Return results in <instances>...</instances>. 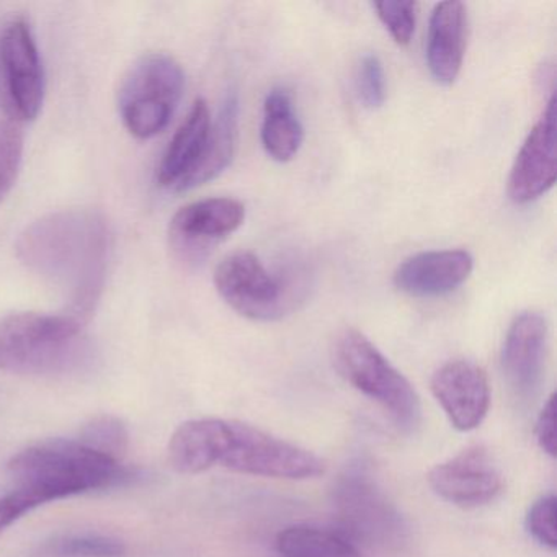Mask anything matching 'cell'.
I'll return each mask as SVG.
<instances>
[{"label": "cell", "mask_w": 557, "mask_h": 557, "mask_svg": "<svg viewBox=\"0 0 557 557\" xmlns=\"http://www.w3.org/2000/svg\"><path fill=\"white\" fill-rule=\"evenodd\" d=\"M109 240V226L99 211H58L25 230L17 256L63 293L66 314L86 324L106 285Z\"/></svg>", "instance_id": "obj_1"}, {"label": "cell", "mask_w": 557, "mask_h": 557, "mask_svg": "<svg viewBox=\"0 0 557 557\" xmlns=\"http://www.w3.org/2000/svg\"><path fill=\"white\" fill-rule=\"evenodd\" d=\"M9 474L14 479V488L30 495L38 507L86 492L132 484L139 478L136 469L66 438L47 440L17 453L9 461Z\"/></svg>", "instance_id": "obj_2"}, {"label": "cell", "mask_w": 557, "mask_h": 557, "mask_svg": "<svg viewBox=\"0 0 557 557\" xmlns=\"http://www.w3.org/2000/svg\"><path fill=\"white\" fill-rule=\"evenodd\" d=\"M96 360L84 322L70 314L17 312L0 319V371L66 376Z\"/></svg>", "instance_id": "obj_3"}, {"label": "cell", "mask_w": 557, "mask_h": 557, "mask_svg": "<svg viewBox=\"0 0 557 557\" xmlns=\"http://www.w3.org/2000/svg\"><path fill=\"white\" fill-rule=\"evenodd\" d=\"M335 370L358 393L376 403L404 435L422 426V403L416 387L357 329L347 327L332 344Z\"/></svg>", "instance_id": "obj_4"}, {"label": "cell", "mask_w": 557, "mask_h": 557, "mask_svg": "<svg viewBox=\"0 0 557 557\" xmlns=\"http://www.w3.org/2000/svg\"><path fill=\"white\" fill-rule=\"evenodd\" d=\"M331 504L337 530L355 544L393 554L409 547V521L361 462L335 479Z\"/></svg>", "instance_id": "obj_5"}, {"label": "cell", "mask_w": 557, "mask_h": 557, "mask_svg": "<svg viewBox=\"0 0 557 557\" xmlns=\"http://www.w3.org/2000/svg\"><path fill=\"white\" fill-rule=\"evenodd\" d=\"M185 74L168 54L143 57L129 70L120 90V113L126 129L138 139L164 132L184 94Z\"/></svg>", "instance_id": "obj_6"}, {"label": "cell", "mask_w": 557, "mask_h": 557, "mask_svg": "<svg viewBox=\"0 0 557 557\" xmlns=\"http://www.w3.org/2000/svg\"><path fill=\"white\" fill-rule=\"evenodd\" d=\"M221 298L244 318L273 322L295 311L299 288L288 276L273 275L252 252L240 250L221 260L214 272Z\"/></svg>", "instance_id": "obj_7"}, {"label": "cell", "mask_w": 557, "mask_h": 557, "mask_svg": "<svg viewBox=\"0 0 557 557\" xmlns=\"http://www.w3.org/2000/svg\"><path fill=\"white\" fill-rule=\"evenodd\" d=\"M220 466L239 474L288 481L314 479L325 472L324 459L309 449L237 420H230Z\"/></svg>", "instance_id": "obj_8"}, {"label": "cell", "mask_w": 557, "mask_h": 557, "mask_svg": "<svg viewBox=\"0 0 557 557\" xmlns=\"http://www.w3.org/2000/svg\"><path fill=\"white\" fill-rule=\"evenodd\" d=\"M0 96L17 123L34 122L44 107V64L24 18L9 22L0 34Z\"/></svg>", "instance_id": "obj_9"}, {"label": "cell", "mask_w": 557, "mask_h": 557, "mask_svg": "<svg viewBox=\"0 0 557 557\" xmlns=\"http://www.w3.org/2000/svg\"><path fill=\"white\" fill-rule=\"evenodd\" d=\"M426 481L442 500L461 508L492 504L504 492L505 485L494 456L481 445L469 446L433 466Z\"/></svg>", "instance_id": "obj_10"}, {"label": "cell", "mask_w": 557, "mask_h": 557, "mask_svg": "<svg viewBox=\"0 0 557 557\" xmlns=\"http://www.w3.org/2000/svg\"><path fill=\"white\" fill-rule=\"evenodd\" d=\"M547 322L540 312L527 311L511 321L500 354L502 373L511 396L528 406L543 386L546 368Z\"/></svg>", "instance_id": "obj_11"}, {"label": "cell", "mask_w": 557, "mask_h": 557, "mask_svg": "<svg viewBox=\"0 0 557 557\" xmlns=\"http://www.w3.org/2000/svg\"><path fill=\"white\" fill-rule=\"evenodd\" d=\"M556 97L553 96L536 125L528 133L511 165L507 191L513 203H531L556 184Z\"/></svg>", "instance_id": "obj_12"}, {"label": "cell", "mask_w": 557, "mask_h": 557, "mask_svg": "<svg viewBox=\"0 0 557 557\" xmlns=\"http://www.w3.org/2000/svg\"><path fill=\"white\" fill-rule=\"evenodd\" d=\"M430 389L458 432L478 429L491 409L487 373L471 360L442 364L430 380Z\"/></svg>", "instance_id": "obj_13"}, {"label": "cell", "mask_w": 557, "mask_h": 557, "mask_svg": "<svg viewBox=\"0 0 557 557\" xmlns=\"http://www.w3.org/2000/svg\"><path fill=\"white\" fill-rule=\"evenodd\" d=\"M246 208L234 198H207L181 208L171 221V243L185 260H197L210 247L236 233Z\"/></svg>", "instance_id": "obj_14"}, {"label": "cell", "mask_w": 557, "mask_h": 557, "mask_svg": "<svg viewBox=\"0 0 557 557\" xmlns=\"http://www.w3.org/2000/svg\"><path fill=\"white\" fill-rule=\"evenodd\" d=\"M474 260L466 250H430L404 260L394 272V286L416 298H435L458 289L471 276Z\"/></svg>", "instance_id": "obj_15"}, {"label": "cell", "mask_w": 557, "mask_h": 557, "mask_svg": "<svg viewBox=\"0 0 557 557\" xmlns=\"http://www.w3.org/2000/svg\"><path fill=\"white\" fill-rule=\"evenodd\" d=\"M468 41V11L461 2H440L430 17L426 64L433 79L451 86L461 73Z\"/></svg>", "instance_id": "obj_16"}, {"label": "cell", "mask_w": 557, "mask_h": 557, "mask_svg": "<svg viewBox=\"0 0 557 557\" xmlns=\"http://www.w3.org/2000/svg\"><path fill=\"white\" fill-rule=\"evenodd\" d=\"M230 435V420L195 419L182 423L169 442V462L181 474H200L220 466Z\"/></svg>", "instance_id": "obj_17"}, {"label": "cell", "mask_w": 557, "mask_h": 557, "mask_svg": "<svg viewBox=\"0 0 557 557\" xmlns=\"http://www.w3.org/2000/svg\"><path fill=\"white\" fill-rule=\"evenodd\" d=\"M211 115L205 100H197L185 122L175 132L158 171L161 187L178 191L188 175L197 169L211 129Z\"/></svg>", "instance_id": "obj_18"}, {"label": "cell", "mask_w": 557, "mask_h": 557, "mask_svg": "<svg viewBox=\"0 0 557 557\" xmlns=\"http://www.w3.org/2000/svg\"><path fill=\"white\" fill-rule=\"evenodd\" d=\"M237 125H239V100L236 92H230L221 107L216 122L211 123L210 136H208L201 161L178 191L200 187L226 171L236 152Z\"/></svg>", "instance_id": "obj_19"}, {"label": "cell", "mask_w": 557, "mask_h": 557, "mask_svg": "<svg viewBox=\"0 0 557 557\" xmlns=\"http://www.w3.org/2000/svg\"><path fill=\"white\" fill-rule=\"evenodd\" d=\"M305 141V128L293 106L292 96L283 89H273L263 103L262 145L276 162L296 158Z\"/></svg>", "instance_id": "obj_20"}, {"label": "cell", "mask_w": 557, "mask_h": 557, "mask_svg": "<svg viewBox=\"0 0 557 557\" xmlns=\"http://www.w3.org/2000/svg\"><path fill=\"white\" fill-rule=\"evenodd\" d=\"M276 549L283 557H363L350 537L337 528L293 524L280 531Z\"/></svg>", "instance_id": "obj_21"}, {"label": "cell", "mask_w": 557, "mask_h": 557, "mask_svg": "<svg viewBox=\"0 0 557 557\" xmlns=\"http://www.w3.org/2000/svg\"><path fill=\"white\" fill-rule=\"evenodd\" d=\"M77 442L113 461L122 462L128 449L129 433L119 417L97 416L83 426Z\"/></svg>", "instance_id": "obj_22"}, {"label": "cell", "mask_w": 557, "mask_h": 557, "mask_svg": "<svg viewBox=\"0 0 557 557\" xmlns=\"http://www.w3.org/2000/svg\"><path fill=\"white\" fill-rule=\"evenodd\" d=\"M45 550L51 557H122L126 547L116 537L81 533L57 537Z\"/></svg>", "instance_id": "obj_23"}, {"label": "cell", "mask_w": 557, "mask_h": 557, "mask_svg": "<svg viewBox=\"0 0 557 557\" xmlns=\"http://www.w3.org/2000/svg\"><path fill=\"white\" fill-rule=\"evenodd\" d=\"M24 158V133L21 123L0 120V203L9 197Z\"/></svg>", "instance_id": "obj_24"}, {"label": "cell", "mask_w": 557, "mask_h": 557, "mask_svg": "<svg viewBox=\"0 0 557 557\" xmlns=\"http://www.w3.org/2000/svg\"><path fill=\"white\" fill-rule=\"evenodd\" d=\"M373 8L393 40L400 47L409 45L416 32L417 8H419L417 2L384 0V2H374Z\"/></svg>", "instance_id": "obj_25"}, {"label": "cell", "mask_w": 557, "mask_h": 557, "mask_svg": "<svg viewBox=\"0 0 557 557\" xmlns=\"http://www.w3.org/2000/svg\"><path fill=\"white\" fill-rule=\"evenodd\" d=\"M357 92L367 109L376 110L386 102V74L377 54L361 57L357 67Z\"/></svg>", "instance_id": "obj_26"}, {"label": "cell", "mask_w": 557, "mask_h": 557, "mask_svg": "<svg viewBox=\"0 0 557 557\" xmlns=\"http://www.w3.org/2000/svg\"><path fill=\"white\" fill-rule=\"evenodd\" d=\"M556 502V495H543L533 502L524 518V527L530 536L549 550L557 547Z\"/></svg>", "instance_id": "obj_27"}, {"label": "cell", "mask_w": 557, "mask_h": 557, "mask_svg": "<svg viewBox=\"0 0 557 557\" xmlns=\"http://www.w3.org/2000/svg\"><path fill=\"white\" fill-rule=\"evenodd\" d=\"M534 436L537 445L550 458L557 455V435H556V397H547L543 410L537 416L536 426H534Z\"/></svg>", "instance_id": "obj_28"}, {"label": "cell", "mask_w": 557, "mask_h": 557, "mask_svg": "<svg viewBox=\"0 0 557 557\" xmlns=\"http://www.w3.org/2000/svg\"><path fill=\"white\" fill-rule=\"evenodd\" d=\"M37 507L34 498L18 488H12L4 497H0V534L4 533L22 515Z\"/></svg>", "instance_id": "obj_29"}]
</instances>
